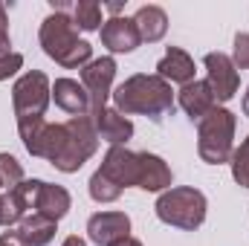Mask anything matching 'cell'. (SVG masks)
<instances>
[{
  "mask_svg": "<svg viewBox=\"0 0 249 246\" xmlns=\"http://www.w3.org/2000/svg\"><path fill=\"white\" fill-rule=\"evenodd\" d=\"M157 217L174 229L194 232L206 220V194L200 188H191V185L168 188L157 200Z\"/></svg>",
  "mask_w": 249,
  "mask_h": 246,
  "instance_id": "cell-4",
  "label": "cell"
},
{
  "mask_svg": "<svg viewBox=\"0 0 249 246\" xmlns=\"http://www.w3.org/2000/svg\"><path fill=\"white\" fill-rule=\"evenodd\" d=\"M72 23H75V29L96 32L102 26V6L96 0H78L72 6Z\"/></svg>",
  "mask_w": 249,
  "mask_h": 246,
  "instance_id": "cell-21",
  "label": "cell"
},
{
  "mask_svg": "<svg viewBox=\"0 0 249 246\" xmlns=\"http://www.w3.org/2000/svg\"><path fill=\"white\" fill-rule=\"evenodd\" d=\"M107 12H113V18H119V12H122V3L116 0V3H107Z\"/></svg>",
  "mask_w": 249,
  "mask_h": 246,
  "instance_id": "cell-31",
  "label": "cell"
},
{
  "mask_svg": "<svg viewBox=\"0 0 249 246\" xmlns=\"http://www.w3.org/2000/svg\"><path fill=\"white\" fill-rule=\"evenodd\" d=\"M157 75L165 78L168 84H183L186 87L188 81H194V61H191V55L186 50L168 47V53L157 64Z\"/></svg>",
  "mask_w": 249,
  "mask_h": 246,
  "instance_id": "cell-14",
  "label": "cell"
},
{
  "mask_svg": "<svg viewBox=\"0 0 249 246\" xmlns=\"http://www.w3.org/2000/svg\"><path fill=\"white\" fill-rule=\"evenodd\" d=\"M41 47L53 61L67 70L87 67L93 58V47L78 38V29L67 12H53L41 23Z\"/></svg>",
  "mask_w": 249,
  "mask_h": 246,
  "instance_id": "cell-2",
  "label": "cell"
},
{
  "mask_svg": "<svg viewBox=\"0 0 249 246\" xmlns=\"http://www.w3.org/2000/svg\"><path fill=\"white\" fill-rule=\"evenodd\" d=\"M232 177H235V183L249 188V136L241 142V148H235V154H232Z\"/></svg>",
  "mask_w": 249,
  "mask_h": 246,
  "instance_id": "cell-24",
  "label": "cell"
},
{
  "mask_svg": "<svg viewBox=\"0 0 249 246\" xmlns=\"http://www.w3.org/2000/svg\"><path fill=\"white\" fill-rule=\"evenodd\" d=\"M244 116H249V87H247V93H244Z\"/></svg>",
  "mask_w": 249,
  "mask_h": 246,
  "instance_id": "cell-32",
  "label": "cell"
},
{
  "mask_svg": "<svg viewBox=\"0 0 249 246\" xmlns=\"http://www.w3.org/2000/svg\"><path fill=\"white\" fill-rule=\"evenodd\" d=\"M235 67L241 70H249V35L247 32H238L235 35Z\"/></svg>",
  "mask_w": 249,
  "mask_h": 246,
  "instance_id": "cell-25",
  "label": "cell"
},
{
  "mask_svg": "<svg viewBox=\"0 0 249 246\" xmlns=\"http://www.w3.org/2000/svg\"><path fill=\"white\" fill-rule=\"evenodd\" d=\"M180 107L186 110L191 119H203L206 113H212L214 107H217V102H214V93H212V87H209V81H188L186 87L180 90Z\"/></svg>",
  "mask_w": 249,
  "mask_h": 246,
  "instance_id": "cell-15",
  "label": "cell"
},
{
  "mask_svg": "<svg viewBox=\"0 0 249 246\" xmlns=\"http://www.w3.org/2000/svg\"><path fill=\"white\" fill-rule=\"evenodd\" d=\"M99 32H102V44H105L110 53H133V50L142 44L133 18H110V20L102 23Z\"/></svg>",
  "mask_w": 249,
  "mask_h": 246,
  "instance_id": "cell-12",
  "label": "cell"
},
{
  "mask_svg": "<svg viewBox=\"0 0 249 246\" xmlns=\"http://www.w3.org/2000/svg\"><path fill=\"white\" fill-rule=\"evenodd\" d=\"M67 127V139H64L61 154L53 159V165L64 171V174H75L99 148V133H96V122L90 116H72Z\"/></svg>",
  "mask_w": 249,
  "mask_h": 246,
  "instance_id": "cell-5",
  "label": "cell"
},
{
  "mask_svg": "<svg viewBox=\"0 0 249 246\" xmlns=\"http://www.w3.org/2000/svg\"><path fill=\"white\" fill-rule=\"evenodd\" d=\"M53 99L70 116H90V96H87L84 84H78L75 78H55Z\"/></svg>",
  "mask_w": 249,
  "mask_h": 246,
  "instance_id": "cell-13",
  "label": "cell"
},
{
  "mask_svg": "<svg viewBox=\"0 0 249 246\" xmlns=\"http://www.w3.org/2000/svg\"><path fill=\"white\" fill-rule=\"evenodd\" d=\"M235 113L226 107H214L206 113L197 127V154L209 165H223L235 154Z\"/></svg>",
  "mask_w": 249,
  "mask_h": 246,
  "instance_id": "cell-3",
  "label": "cell"
},
{
  "mask_svg": "<svg viewBox=\"0 0 249 246\" xmlns=\"http://www.w3.org/2000/svg\"><path fill=\"white\" fill-rule=\"evenodd\" d=\"M18 235L26 241V246H47L55 238V220H50V217L32 211V214H26V217L20 220Z\"/></svg>",
  "mask_w": 249,
  "mask_h": 246,
  "instance_id": "cell-20",
  "label": "cell"
},
{
  "mask_svg": "<svg viewBox=\"0 0 249 246\" xmlns=\"http://www.w3.org/2000/svg\"><path fill=\"white\" fill-rule=\"evenodd\" d=\"M87 235L99 246H113L130 238V217L124 211H99L87 220Z\"/></svg>",
  "mask_w": 249,
  "mask_h": 246,
  "instance_id": "cell-11",
  "label": "cell"
},
{
  "mask_svg": "<svg viewBox=\"0 0 249 246\" xmlns=\"http://www.w3.org/2000/svg\"><path fill=\"white\" fill-rule=\"evenodd\" d=\"M50 99H53V84H50L47 72H41V70H29L12 87V107H15L18 122L44 119Z\"/></svg>",
  "mask_w": 249,
  "mask_h": 246,
  "instance_id": "cell-6",
  "label": "cell"
},
{
  "mask_svg": "<svg viewBox=\"0 0 249 246\" xmlns=\"http://www.w3.org/2000/svg\"><path fill=\"white\" fill-rule=\"evenodd\" d=\"M20 67H23V55H18V53L3 55V58H0V81H3V78H9V75H15Z\"/></svg>",
  "mask_w": 249,
  "mask_h": 246,
  "instance_id": "cell-26",
  "label": "cell"
},
{
  "mask_svg": "<svg viewBox=\"0 0 249 246\" xmlns=\"http://www.w3.org/2000/svg\"><path fill=\"white\" fill-rule=\"evenodd\" d=\"M20 130V139H23V148L32 154V157H41V159H55L64 148V139H67V127L64 124H50L44 119H29V122H18Z\"/></svg>",
  "mask_w": 249,
  "mask_h": 246,
  "instance_id": "cell-7",
  "label": "cell"
},
{
  "mask_svg": "<svg viewBox=\"0 0 249 246\" xmlns=\"http://www.w3.org/2000/svg\"><path fill=\"white\" fill-rule=\"evenodd\" d=\"M0 35H9V20H6V9L0 3Z\"/></svg>",
  "mask_w": 249,
  "mask_h": 246,
  "instance_id": "cell-28",
  "label": "cell"
},
{
  "mask_svg": "<svg viewBox=\"0 0 249 246\" xmlns=\"http://www.w3.org/2000/svg\"><path fill=\"white\" fill-rule=\"evenodd\" d=\"M113 102H116V110L130 116V113H139V116H148L154 122H162L168 113H174V93H171V84L160 75H130L127 81H122L113 93Z\"/></svg>",
  "mask_w": 249,
  "mask_h": 246,
  "instance_id": "cell-1",
  "label": "cell"
},
{
  "mask_svg": "<svg viewBox=\"0 0 249 246\" xmlns=\"http://www.w3.org/2000/svg\"><path fill=\"white\" fill-rule=\"evenodd\" d=\"M171 168L165 165L162 157L157 154H148L142 151L139 154V180H136V188H145V191H162L171 185Z\"/></svg>",
  "mask_w": 249,
  "mask_h": 246,
  "instance_id": "cell-16",
  "label": "cell"
},
{
  "mask_svg": "<svg viewBox=\"0 0 249 246\" xmlns=\"http://www.w3.org/2000/svg\"><path fill=\"white\" fill-rule=\"evenodd\" d=\"M72 200H70V191L64 185H53V183H44L41 191H38V200H35V211L50 217V220H61L64 214L70 211Z\"/></svg>",
  "mask_w": 249,
  "mask_h": 246,
  "instance_id": "cell-19",
  "label": "cell"
},
{
  "mask_svg": "<svg viewBox=\"0 0 249 246\" xmlns=\"http://www.w3.org/2000/svg\"><path fill=\"white\" fill-rule=\"evenodd\" d=\"M113 246H142V241H136V238H124V241H119V244Z\"/></svg>",
  "mask_w": 249,
  "mask_h": 246,
  "instance_id": "cell-30",
  "label": "cell"
},
{
  "mask_svg": "<svg viewBox=\"0 0 249 246\" xmlns=\"http://www.w3.org/2000/svg\"><path fill=\"white\" fill-rule=\"evenodd\" d=\"M61 246H87V244H84L78 235H70V238H64V244H61Z\"/></svg>",
  "mask_w": 249,
  "mask_h": 246,
  "instance_id": "cell-29",
  "label": "cell"
},
{
  "mask_svg": "<svg viewBox=\"0 0 249 246\" xmlns=\"http://www.w3.org/2000/svg\"><path fill=\"white\" fill-rule=\"evenodd\" d=\"M113 78H116V61L113 58H96L87 67H81V84L90 96V116H99L107 105V96H110V87H113Z\"/></svg>",
  "mask_w": 249,
  "mask_h": 246,
  "instance_id": "cell-8",
  "label": "cell"
},
{
  "mask_svg": "<svg viewBox=\"0 0 249 246\" xmlns=\"http://www.w3.org/2000/svg\"><path fill=\"white\" fill-rule=\"evenodd\" d=\"M99 171L124 191L127 185H136V180H139V154L127 151L124 145H113L105 154V162H102Z\"/></svg>",
  "mask_w": 249,
  "mask_h": 246,
  "instance_id": "cell-10",
  "label": "cell"
},
{
  "mask_svg": "<svg viewBox=\"0 0 249 246\" xmlns=\"http://www.w3.org/2000/svg\"><path fill=\"white\" fill-rule=\"evenodd\" d=\"M0 188H3V185H0Z\"/></svg>",
  "mask_w": 249,
  "mask_h": 246,
  "instance_id": "cell-33",
  "label": "cell"
},
{
  "mask_svg": "<svg viewBox=\"0 0 249 246\" xmlns=\"http://www.w3.org/2000/svg\"><path fill=\"white\" fill-rule=\"evenodd\" d=\"M206 72H209V87H212V93H214V102H229L235 93H238V84H241V78H238V67L235 61L229 58V55H223V53H209L206 55Z\"/></svg>",
  "mask_w": 249,
  "mask_h": 246,
  "instance_id": "cell-9",
  "label": "cell"
},
{
  "mask_svg": "<svg viewBox=\"0 0 249 246\" xmlns=\"http://www.w3.org/2000/svg\"><path fill=\"white\" fill-rule=\"evenodd\" d=\"M90 119L96 122V133H99V139L110 142V148H113V145H124V142L133 136V122L124 119L116 107H113V110L105 107L99 116H90Z\"/></svg>",
  "mask_w": 249,
  "mask_h": 246,
  "instance_id": "cell-17",
  "label": "cell"
},
{
  "mask_svg": "<svg viewBox=\"0 0 249 246\" xmlns=\"http://www.w3.org/2000/svg\"><path fill=\"white\" fill-rule=\"evenodd\" d=\"M133 23H136V32L145 44H157L168 32V15L160 6H139L133 15Z\"/></svg>",
  "mask_w": 249,
  "mask_h": 246,
  "instance_id": "cell-18",
  "label": "cell"
},
{
  "mask_svg": "<svg viewBox=\"0 0 249 246\" xmlns=\"http://www.w3.org/2000/svg\"><path fill=\"white\" fill-rule=\"evenodd\" d=\"M20 183H23V168H20V162H18L12 154H0V185H3L6 191H12V188H18Z\"/></svg>",
  "mask_w": 249,
  "mask_h": 246,
  "instance_id": "cell-23",
  "label": "cell"
},
{
  "mask_svg": "<svg viewBox=\"0 0 249 246\" xmlns=\"http://www.w3.org/2000/svg\"><path fill=\"white\" fill-rule=\"evenodd\" d=\"M0 246H26V241L18 232H3L0 235Z\"/></svg>",
  "mask_w": 249,
  "mask_h": 246,
  "instance_id": "cell-27",
  "label": "cell"
},
{
  "mask_svg": "<svg viewBox=\"0 0 249 246\" xmlns=\"http://www.w3.org/2000/svg\"><path fill=\"white\" fill-rule=\"evenodd\" d=\"M26 206H23V200L18 197V191H6V194H0V226H15V223H20L23 217H26Z\"/></svg>",
  "mask_w": 249,
  "mask_h": 246,
  "instance_id": "cell-22",
  "label": "cell"
}]
</instances>
